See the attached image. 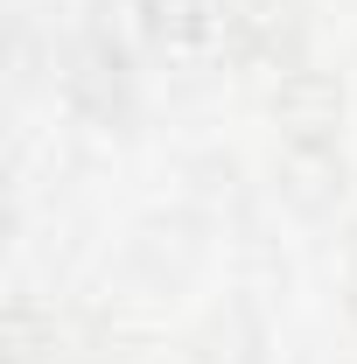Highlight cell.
I'll use <instances>...</instances> for the list:
<instances>
[{
    "instance_id": "2",
    "label": "cell",
    "mask_w": 357,
    "mask_h": 364,
    "mask_svg": "<svg viewBox=\"0 0 357 364\" xmlns=\"http://www.w3.org/2000/svg\"><path fill=\"white\" fill-rule=\"evenodd\" d=\"M231 36L245 56H287L294 36H302V7L294 0H231Z\"/></svg>"
},
{
    "instance_id": "3",
    "label": "cell",
    "mask_w": 357,
    "mask_h": 364,
    "mask_svg": "<svg viewBox=\"0 0 357 364\" xmlns=\"http://www.w3.org/2000/svg\"><path fill=\"white\" fill-rule=\"evenodd\" d=\"M336 112H343V98H336V85H329V77H294V85L280 91V119H287V134L309 140V147H322V140H329Z\"/></svg>"
},
{
    "instance_id": "1",
    "label": "cell",
    "mask_w": 357,
    "mask_h": 364,
    "mask_svg": "<svg viewBox=\"0 0 357 364\" xmlns=\"http://www.w3.org/2000/svg\"><path fill=\"white\" fill-rule=\"evenodd\" d=\"M63 91L70 105L91 112V119H119L127 112V56L112 36H85L70 49V70H63Z\"/></svg>"
}]
</instances>
